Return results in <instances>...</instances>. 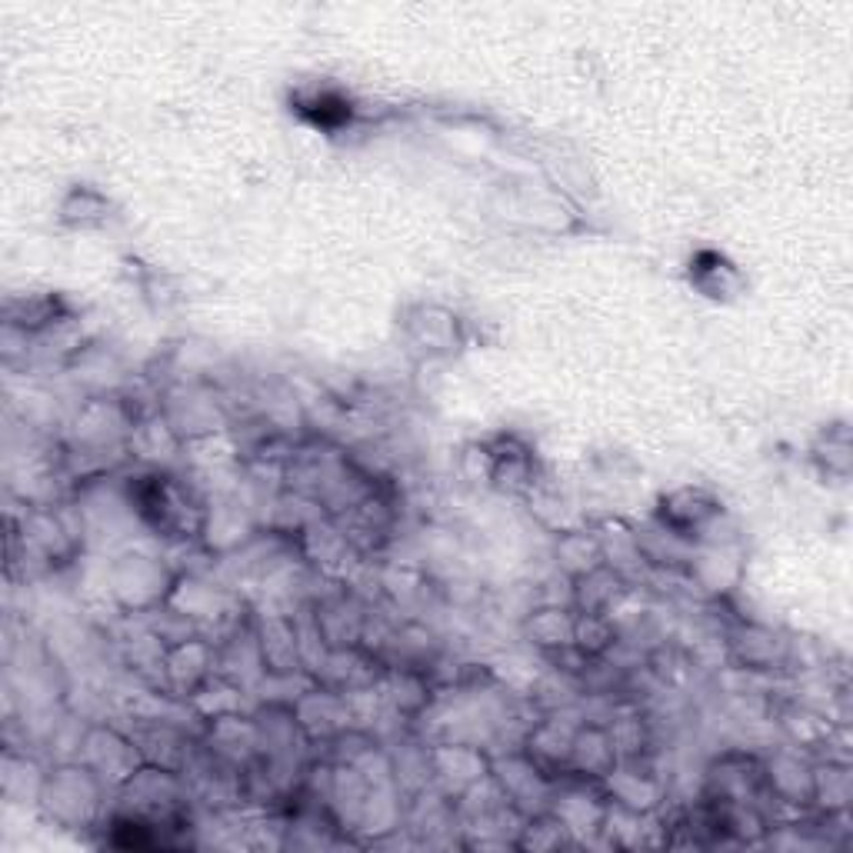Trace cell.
<instances>
[{"mask_svg":"<svg viewBox=\"0 0 853 853\" xmlns=\"http://www.w3.org/2000/svg\"><path fill=\"white\" fill-rule=\"evenodd\" d=\"M131 500L147 527L157 533H184L190 530V500L187 494L174 484V477L168 473H144L137 477V484L131 491Z\"/></svg>","mask_w":853,"mask_h":853,"instance_id":"obj_1","label":"cell"},{"mask_svg":"<svg viewBox=\"0 0 853 853\" xmlns=\"http://www.w3.org/2000/svg\"><path fill=\"white\" fill-rule=\"evenodd\" d=\"M297 111L313 124V127H324V131H334V127H341V124H347L350 121V100L347 97H341V94H334V90H320V94H313V97H307Z\"/></svg>","mask_w":853,"mask_h":853,"instance_id":"obj_2","label":"cell"},{"mask_svg":"<svg viewBox=\"0 0 853 853\" xmlns=\"http://www.w3.org/2000/svg\"><path fill=\"white\" fill-rule=\"evenodd\" d=\"M687 507H690V504H687ZM687 514H690V510H683V507H667V510H664V517L670 520V527H673L677 533H690ZM714 514H717V504H704L701 497H693V527H704Z\"/></svg>","mask_w":853,"mask_h":853,"instance_id":"obj_3","label":"cell"}]
</instances>
